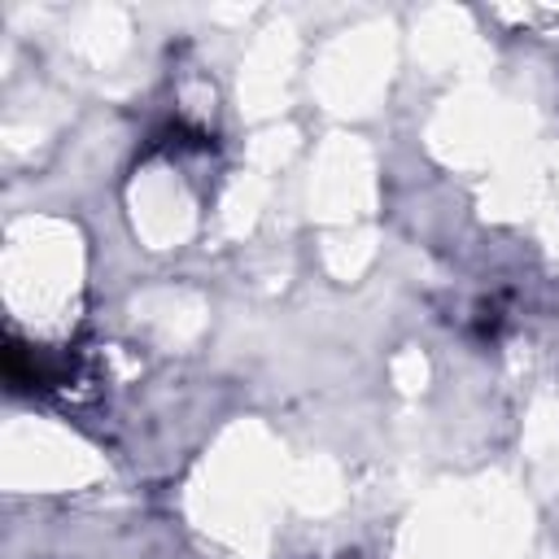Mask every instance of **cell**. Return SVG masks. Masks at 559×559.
Instances as JSON below:
<instances>
[{
	"mask_svg": "<svg viewBox=\"0 0 559 559\" xmlns=\"http://www.w3.org/2000/svg\"><path fill=\"white\" fill-rule=\"evenodd\" d=\"M57 376H61V367L52 358H44L39 349H31L22 341H9V349H4V380L13 389H48V384H57Z\"/></svg>",
	"mask_w": 559,
	"mask_h": 559,
	"instance_id": "obj_1",
	"label": "cell"
}]
</instances>
